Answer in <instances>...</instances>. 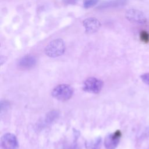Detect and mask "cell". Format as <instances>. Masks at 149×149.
Instances as JSON below:
<instances>
[{"label": "cell", "mask_w": 149, "mask_h": 149, "mask_svg": "<svg viewBox=\"0 0 149 149\" xmlns=\"http://www.w3.org/2000/svg\"><path fill=\"white\" fill-rule=\"evenodd\" d=\"M36 63V58L31 55H27L23 57L19 62V66L23 69L33 68Z\"/></svg>", "instance_id": "obj_8"}, {"label": "cell", "mask_w": 149, "mask_h": 149, "mask_svg": "<svg viewBox=\"0 0 149 149\" xmlns=\"http://www.w3.org/2000/svg\"><path fill=\"white\" fill-rule=\"evenodd\" d=\"M122 136L119 130L107 135L104 140V146L107 149H115L119 143Z\"/></svg>", "instance_id": "obj_6"}, {"label": "cell", "mask_w": 149, "mask_h": 149, "mask_svg": "<svg viewBox=\"0 0 149 149\" xmlns=\"http://www.w3.org/2000/svg\"><path fill=\"white\" fill-rule=\"evenodd\" d=\"M99 0H84L83 6L85 8H90L95 6Z\"/></svg>", "instance_id": "obj_10"}, {"label": "cell", "mask_w": 149, "mask_h": 149, "mask_svg": "<svg viewBox=\"0 0 149 149\" xmlns=\"http://www.w3.org/2000/svg\"><path fill=\"white\" fill-rule=\"evenodd\" d=\"M63 2L66 4H74L77 0H63Z\"/></svg>", "instance_id": "obj_13"}, {"label": "cell", "mask_w": 149, "mask_h": 149, "mask_svg": "<svg viewBox=\"0 0 149 149\" xmlns=\"http://www.w3.org/2000/svg\"><path fill=\"white\" fill-rule=\"evenodd\" d=\"M140 79L143 83L149 86V73H146L140 76Z\"/></svg>", "instance_id": "obj_11"}, {"label": "cell", "mask_w": 149, "mask_h": 149, "mask_svg": "<svg viewBox=\"0 0 149 149\" xmlns=\"http://www.w3.org/2000/svg\"><path fill=\"white\" fill-rule=\"evenodd\" d=\"M102 87L103 82L102 80L95 77H90L84 81L83 89L90 93L98 94L101 91Z\"/></svg>", "instance_id": "obj_3"}, {"label": "cell", "mask_w": 149, "mask_h": 149, "mask_svg": "<svg viewBox=\"0 0 149 149\" xmlns=\"http://www.w3.org/2000/svg\"><path fill=\"white\" fill-rule=\"evenodd\" d=\"M1 141L2 149H17L19 147L16 137L10 133L3 134L1 137Z\"/></svg>", "instance_id": "obj_5"}, {"label": "cell", "mask_w": 149, "mask_h": 149, "mask_svg": "<svg viewBox=\"0 0 149 149\" xmlns=\"http://www.w3.org/2000/svg\"><path fill=\"white\" fill-rule=\"evenodd\" d=\"M140 38L142 41H143L146 42H147L148 41V38H149V36H148L147 32L142 31L140 34Z\"/></svg>", "instance_id": "obj_12"}, {"label": "cell", "mask_w": 149, "mask_h": 149, "mask_svg": "<svg viewBox=\"0 0 149 149\" xmlns=\"http://www.w3.org/2000/svg\"><path fill=\"white\" fill-rule=\"evenodd\" d=\"M73 93V88L68 84H59L56 86L52 92V96L60 101L70 99Z\"/></svg>", "instance_id": "obj_2"}, {"label": "cell", "mask_w": 149, "mask_h": 149, "mask_svg": "<svg viewBox=\"0 0 149 149\" xmlns=\"http://www.w3.org/2000/svg\"><path fill=\"white\" fill-rule=\"evenodd\" d=\"M125 17L132 23L144 24L147 22V18L144 13L138 9H130L127 10L125 13Z\"/></svg>", "instance_id": "obj_4"}, {"label": "cell", "mask_w": 149, "mask_h": 149, "mask_svg": "<svg viewBox=\"0 0 149 149\" xmlns=\"http://www.w3.org/2000/svg\"><path fill=\"white\" fill-rule=\"evenodd\" d=\"M83 25L85 28L86 33L90 34L95 33L99 30L101 23L95 17H88L83 21Z\"/></svg>", "instance_id": "obj_7"}, {"label": "cell", "mask_w": 149, "mask_h": 149, "mask_svg": "<svg viewBox=\"0 0 149 149\" xmlns=\"http://www.w3.org/2000/svg\"><path fill=\"white\" fill-rule=\"evenodd\" d=\"M66 48L63 40L57 38L50 41L44 49L45 54L49 57L56 58L63 55Z\"/></svg>", "instance_id": "obj_1"}, {"label": "cell", "mask_w": 149, "mask_h": 149, "mask_svg": "<svg viewBox=\"0 0 149 149\" xmlns=\"http://www.w3.org/2000/svg\"><path fill=\"white\" fill-rule=\"evenodd\" d=\"M101 144V139L98 137L95 139L93 141L90 143L87 147L89 149H100Z\"/></svg>", "instance_id": "obj_9"}]
</instances>
